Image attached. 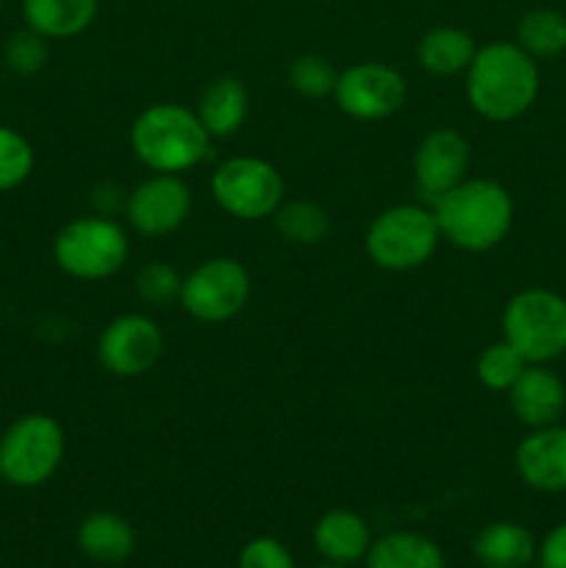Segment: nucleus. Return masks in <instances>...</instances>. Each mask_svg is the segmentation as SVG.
<instances>
[{"instance_id":"obj_1","label":"nucleus","mask_w":566,"mask_h":568,"mask_svg":"<svg viewBox=\"0 0 566 568\" xmlns=\"http://www.w3.org/2000/svg\"><path fill=\"white\" fill-rule=\"evenodd\" d=\"M542 75L533 55L516 42H488L477 48L466 70V98L475 114L488 122H514L533 109Z\"/></svg>"},{"instance_id":"obj_2","label":"nucleus","mask_w":566,"mask_h":568,"mask_svg":"<svg viewBox=\"0 0 566 568\" xmlns=\"http://www.w3.org/2000/svg\"><path fill=\"white\" fill-rule=\"evenodd\" d=\"M442 239L466 253H486L505 242L514 225V200L492 178H466L433 203Z\"/></svg>"},{"instance_id":"obj_3","label":"nucleus","mask_w":566,"mask_h":568,"mask_svg":"<svg viewBox=\"0 0 566 568\" xmlns=\"http://www.w3.org/2000/svg\"><path fill=\"white\" fill-rule=\"evenodd\" d=\"M131 148L150 172L178 175L209 155L211 136L198 111L181 103H155L133 120Z\"/></svg>"},{"instance_id":"obj_4","label":"nucleus","mask_w":566,"mask_h":568,"mask_svg":"<svg viewBox=\"0 0 566 568\" xmlns=\"http://www.w3.org/2000/svg\"><path fill=\"white\" fill-rule=\"evenodd\" d=\"M503 338L527 364H553L566 355V297L525 288L503 311Z\"/></svg>"},{"instance_id":"obj_5","label":"nucleus","mask_w":566,"mask_h":568,"mask_svg":"<svg viewBox=\"0 0 566 568\" xmlns=\"http://www.w3.org/2000/svg\"><path fill=\"white\" fill-rule=\"evenodd\" d=\"M436 216L425 205H392L372 220L364 236L372 264L388 272H408L427 264L438 247Z\"/></svg>"},{"instance_id":"obj_6","label":"nucleus","mask_w":566,"mask_h":568,"mask_svg":"<svg viewBox=\"0 0 566 568\" xmlns=\"http://www.w3.org/2000/svg\"><path fill=\"white\" fill-rule=\"evenodd\" d=\"M64 460V430L48 414H26L0 436V477L14 488H39Z\"/></svg>"},{"instance_id":"obj_7","label":"nucleus","mask_w":566,"mask_h":568,"mask_svg":"<svg viewBox=\"0 0 566 568\" xmlns=\"http://www.w3.org/2000/svg\"><path fill=\"white\" fill-rule=\"evenodd\" d=\"M131 244L111 216H78L53 239V261L75 281H103L122 270Z\"/></svg>"},{"instance_id":"obj_8","label":"nucleus","mask_w":566,"mask_h":568,"mask_svg":"<svg viewBox=\"0 0 566 568\" xmlns=\"http://www.w3.org/2000/svg\"><path fill=\"white\" fill-rule=\"evenodd\" d=\"M286 183L277 166L259 155H233L211 175V194L225 214L255 222L275 214L283 203Z\"/></svg>"},{"instance_id":"obj_9","label":"nucleus","mask_w":566,"mask_h":568,"mask_svg":"<svg viewBox=\"0 0 566 568\" xmlns=\"http://www.w3.org/2000/svg\"><path fill=\"white\" fill-rule=\"evenodd\" d=\"M250 275L236 258H209L194 266L181 283V300L189 316L198 322H228L247 305Z\"/></svg>"},{"instance_id":"obj_10","label":"nucleus","mask_w":566,"mask_h":568,"mask_svg":"<svg viewBox=\"0 0 566 568\" xmlns=\"http://www.w3.org/2000/svg\"><path fill=\"white\" fill-rule=\"evenodd\" d=\"M333 98L338 109L353 120H386L405 105L408 83L394 67L381 61H361L338 72Z\"/></svg>"},{"instance_id":"obj_11","label":"nucleus","mask_w":566,"mask_h":568,"mask_svg":"<svg viewBox=\"0 0 566 568\" xmlns=\"http://www.w3.org/2000/svg\"><path fill=\"white\" fill-rule=\"evenodd\" d=\"M164 353V333L150 316L125 314L111 320L98 338V361L109 375L139 377Z\"/></svg>"},{"instance_id":"obj_12","label":"nucleus","mask_w":566,"mask_h":568,"mask_svg":"<svg viewBox=\"0 0 566 568\" xmlns=\"http://www.w3.org/2000/svg\"><path fill=\"white\" fill-rule=\"evenodd\" d=\"M189 214H192V192L178 175L155 172L128 194L125 216L139 236H170L189 220Z\"/></svg>"},{"instance_id":"obj_13","label":"nucleus","mask_w":566,"mask_h":568,"mask_svg":"<svg viewBox=\"0 0 566 568\" xmlns=\"http://www.w3.org/2000/svg\"><path fill=\"white\" fill-rule=\"evenodd\" d=\"M466 172H469V144L453 128H436L416 148L414 183L422 197L431 203L464 183Z\"/></svg>"},{"instance_id":"obj_14","label":"nucleus","mask_w":566,"mask_h":568,"mask_svg":"<svg viewBox=\"0 0 566 568\" xmlns=\"http://www.w3.org/2000/svg\"><path fill=\"white\" fill-rule=\"evenodd\" d=\"M514 466L527 488L542 494L566 491V425L536 427L519 442Z\"/></svg>"},{"instance_id":"obj_15","label":"nucleus","mask_w":566,"mask_h":568,"mask_svg":"<svg viewBox=\"0 0 566 568\" xmlns=\"http://www.w3.org/2000/svg\"><path fill=\"white\" fill-rule=\"evenodd\" d=\"M511 414L527 430L558 425L566 410V386L547 364H527L508 388Z\"/></svg>"},{"instance_id":"obj_16","label":"nucleus","mask_w":566,"mask_h":568,"mask_svg":"<svg viewBox=\"0 0 566 568\" xmlns=\"http://www.w3.org/2000/svg\"><path fill=\"white\" fill-rule=\"evenodd\" d=\"M372 527L355 510H327L314 525V547L325 564L355 566L366 558L372 547Z\"/></svg>"},{"instance_id":"obj_17","label":"nucleus","mask_w":566,"mask_h":568,"mask_svg":"<svg viewBox=\"0 0 566 568\" xmlns=\"http://www.w3.org/2000/svg\"><path fill=\"white\" fill-rule=\"evenodd\" d=\"M538 541L519 521H492L472 541V555L481 568H530Z\"/></svg>"},{"instance_id":"obj_18","label":"nucleus","mask_w":566,"mask_h":568,"mask_svg":"<svg viewBox=\"0 0 566 568\" xmlns=\"http://www.w3.org/2000/svg\"><path fill=\"white\" fill-rule=\"evenodd\" d=\"M75 544L94 564H122L137 549V530L131 521L111 510H94L78 525Z\"/></svg>"},{"instance_id":"obj_19","label":"nucleus","mask_w":566,"mask_h":568,"mask_svg":"<svg viewBox=\"0 0 566 568\" xmlns=\"http://www.w3.org/2000/svg\"><path fill=\"white\" fill-rule=\"evenodd\" d=\"M250 98L239 78L220 75L203 89L198 100V116L211 139H228L247 120Z\"/></svg>"},{"instance_id":"obj_20","label":"nucleus","mask_w":566,"mask_h":568,"mask_svg":"<svg viewBox=\"0 0 566 568\" xmlns=\"http://www.w3.org/2000/svg\"><path fill=\"white\" fill-rule=\"evenodd\" d=\"M98 17V0H22V20L44 39H72Z\"/></svg>"},{"instance_id":"obj_21","label":"nucleus","mask_w":566,"mask_h":568,"mask_svg":"<svg viewBox=\"0 0 566 568\" xmlns=\"http://www.w3.org/2000/svg\"><path fill=\"white\" fill-rule=\"evenodd\" d=\"M475 53L477 44L472 39V33L455 26L431 28L420 39V48H416V59H420L422 70L436 78H453L466 72L472 59H475Z\"/></svg>"},{"instance_id":"obj_22","label":"nucleus","mask_w":566,"mask_h":568,"mask_svg":"<svg viewBox=\"0 0 566 568\" xmlns=\"http://www.w3.org/2000/svg\"><path fill=\"white\" fill-rule=\"evenodd\" d=\"M364 564L366 568H447L442 547L433 538L411 530L375 538Z\"/></svg>"},{"instance_id":"obj_23","label":"nucleus","mask_w":566,"mask_h":568,"mask_svg":"<svg viewBox=\"0 0 566 568\" xmlns=\"http://www.w3.org/2000/svg\"><path fill=\"white\" fill-rule=\"evenodd\" d=\"M516 44L536 61L566 53V14L549 6L525 11L516 22Z\"/></svg>"},{"instance_id":"obj_24","label":"nucleus","mask_w":566,"mask_h":568,"mask_svg":"<svg viewBox=\"0 0 566 568\" xmlns=\"http://www.w3.org/2000/svg\"><path fill=\"white\" fill-rule=\"evenodd\" d=\"M272 222H275V231L286 242L303 244V247L320 244L327 236V231H331V216H327V211L320 203H311V200L281 203V209L272 214Z\"/></svg>"},{"instance_id":"obj_25","label":"nucleus","mask_w":566,"mask_h":568,"mask_svg":"<svg viewBox=\"0 0 566 568\" xmlns=\"http://www.w3.org/2000/svg\"><path fill=\"white\" fill-rule=\"evenodd\" d=\"M527 361L522 358V355L516 353L505 338H499V342L488 344V347L477 355L475 372H477V381H481L483 386L492 388V392L508 394V388L519 381Z\"/></svg>"},{"instance_id":"obj_26","label":"nucleus","mask_w":566,"mask_h":568,"mask_svg":"<svg viewBox=\"0 0 566 568\" xmlns=\"http://www.w3.org/2000/svg\"><path fill=\"white\" fill-rule=\"evenodd\" d=\"M33 148L20 131L0 125V194L14 192L31 178Z\"/></svg>"},{"instance_id":"obj_27","label":"nucleus","mask_w":566,"mask_h":568,"mask_svg":"<svg viewBox=\"0 0 566 568\" xmlns=\"http://www.w3.org/2000/svg\"><path fill=\"white\" fill-rule=\"evenodd\" d=\"M336 67L325 59V55H316V53H305L297 55L289 67V87L294 89L297 94L311 100H320L333 94L336 89Z\"/></svg>"},{"instance_id":"obj_28","label":"nucleus","mask_w":566,"mask_h":568,"mask_svg":"<svg viewBox=\"0 0 566 568\" xmlns=\"http://www.w3.org/2000/svg\"><path fill=\"white\" fill-rule=\"evenodd\" d=\"M48 59V39L28 26L9 33V39L3 42V61L14 75H37L39 70H44Z\"/></svg>"},{"instance_id":"obj_29","label":"nucleus","mask_w":566,"mask_h":568,"mask_svg":"<svg viewBox=\"0 0 566 568\" xmlns=\"http://www.w3.org/2000/svg\"><path fill=\"white\" fill-rule=\"evenodd\" d=\"M181 283L183 277L178 275L175 266L164 264V261H150L139 270L137 294L150 308H166L181 300Z\"/></svg>"},{"instance_id":"obj_30","label":"nucleus","mask_w":566,"mask_h":568,"mask_svg":"<svg viewBox=\"0 0 566 568\" xmlns=\"http://www.w3.org/2000/svg\"><path fill=\"white\" fill-rule=\"evenodd\" d=\"M236 568H297L292 552L277 538L259 536L247 541L239 552Z\"/></svg>"},{"instance_id":"obj_31","label":"nucleus","mask_w":566,"mask_h":568,"mask_svg":"<svg viewBox=\"0 0 566 568\" xmlns=\"http://www.w3.org/2000/svg\"><path fill=\"white\" fill-rule=\"evenodd\" d=\"M538 568H566V521L555 525L542 538L536 552Z\"/></svg>"},{"instance_id":"obj_32","label":"nucleus","mask_w":566,"mask_h":568,"mask_svg":"<svg viewBox=\"0 0 566 568\" xmlns=\"http://www.w3.org/2000/svg\"><path fill=\"white\" fill-rule=\"evenodd\" d=\"M125 203H128V194L122 192L120 186H114V183H100V186L92 192L94 214L100 216H114L117 211H125Z\"/></svg>"},{"instance_id":"obj_33","label":"nucleus","mask_w":566,"mask_h":568,"mask_svg":"<svg viewBox=\"0 0 566 568\" xmlns=\"http://www.w3.org/2000/svg\"><path fill=\"white\" fill-rule=\"evenodd\" d=\"M314 568H353V566H342V564H322V566H314Z\"/></svg>"},{"instance_id":"obj_34","label":"nucleus","mask_w":566,"mask_h":568,"mask_svg":"<svg viewBox=\"0 0 566 568\" xmlns=\"http://www.w3.org/2000/svg\"><path fill=\"white\" fill-rule=\"evenodd\" d=\"M0 11H3V0H0Z\"/></svg>"},{"instance_id":"obj_35","label":"nucleus","mask_w":566,"mask_h":568,"mask_svg":"<svg viewBox=\"0 0 566 568\" xmlns=\"http://www.w3.org/2000/svg\"><path fill=\"white\" fill-rule=\"evenodd\" d=\"M0 480H3V477H0Z\"/></svg>"}]
</instances>
